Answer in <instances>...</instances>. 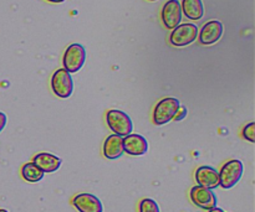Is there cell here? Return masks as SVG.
<instances>
[{
  "label": "cell",
  "mask_w": 255,
  "mask_h": 212,
  "mask_svg": "<svg viewBox=\"0 0 255 212\" xmlns=\"http://www.w3.org/2000/svg\"><path fill=\"white\" fill-rule=\"evenodd\" d=\"M106 122L114 134L122 138L132 134V131H133V123L129 116L120 109H110L106 114Z\"/></svg>",
  "instance_id": "cell-1"
},
{
  "label": "cell",
  "mask_w": 255,
  "mask_h": 212,
  "mask_svg": "<svg viewBox=\"0 0 255 212\" xmlns=\"http://www.w3.org/2000/svg\"><path fill=\"white\" fill-rule=\"evenodd\" d=\"M179 107H181V103L174 97H167V98L161 99L154 107L153 123L156 126H164L173 121Z\"/></svg>",
  "instance_id": "cell-2"
},
{
  "label": "cell",
  "mask_w": 255,
  "mask_h": 212,
  "mask_svg": "<svg viewBox=\"0 0 255 212\" xmlns=\"http://www.w3.org/2000/svg\"><path fill=\"white\" fill-rule=\"evenodd\" d=\"M244 166L241 160H229L222 166L219 173V186L223 189H232L241 181L243 176Z\"/></svg>",
  "instance_id": "cell-3"
},
{
  "label": "cell",
  "mask_w": 255,
  "mask_h": 212,
  "mask_svg": "<svg viewBox=\"0 0 255 212\" xmlns=\"http://www.w3.org/2000/svg\"><path fill=\"white\" fill-rule=\"evenodd\" d=\"M86 61V50L80 44H71L64 54V69L69 73H76Z\"/></svg>",
  "instance_id": "cell-4"
},
{
  "label": "cell",
  "mask_w": 255,
  "mask_h": 212,
  "mask_svg": "<svg viewBox=\"0 0 255 212\" xmlns=\"http://www.w3.org/2000/svg\"><path fill=\"white\" fill-rule=\"evenodd\" d=\"M198 26L196 24H179L172 30L169 41L176 47H184L193 44L198 37Z\"/></svg>",
  "instance_id": "cell-5"
},
{
  "label": "cell",
  "mask_w": 255,
  "mask_h": 212,
  "mask_svg": "<svg viewBox=\"0 0 255 212\" xmlns=\"http://www.w3.org/2000/svg\"><path fill=\"white\" fill-rule=\"evenodd\" d=\"M51 88L52 92L60 98H69L74 92V79L71 73H69L65 69L56 70L51 77Z\"/></svg>",
  "instance_id": "cell-6"
},
{
  "label": "cell",
  "mask_w": 255,
  "mask_h": 212,
  "mask_svg": "<svg viewBox=\"0 0 255 212\" xmlns=\"http://www.w3.org/2000/svg\"><path fill=\"white\" fill-rule=\"evenodd\" d=\"M189 198H191L192 203L199 209H203V210H212V209L217 208V200L216 194L213 193V190H209V189L202 188V186H193L191 189V193H189Z\"/></svg>",
  "instance_id": "cell-7"
},
{
  "label": "cell",
  "mask_w": 255,
  "mask_h": 212,
  "mask_svg": "<svg viewBox=\"0 0 255 212\" xmlns=\"http://www.w3.org/2000/svg\"><path fill=\"white\" fill-rule=\"evenodd\" d=\"M182 16H183V12H182L181 2L178 0H168L164 4L162 9V21L167 29H176L181 24Z\"/></svg>",
  "instance_id": "cell-8"
},
{
  "label": "cell",
  "mask_w": 255,
  "mask_h": 212,
  "mask_svg": "<svg viewBox=\"0 0 255 212\" xmlns=\"http://www.w3.org/2000/svg\"><path fill=\"white\" fill-rule=\"evenodd\" d=\"M194 179H196L197 185L209 189V190H214L219 186V173L217 169L212 166H199L194 174Z\"/></svg>",
  "instance_id": "cell-9"
},
{
  "label": "cell",
  "mask_w": 255,
  "mask_h": 212,
  "mask_svg": "<svg viewBox=\"0 0 255 212\" xmlns=\"http://www.w3.org/2000/svg\"><path fill=\"white\" fill-rule=\"evenodd\" d=\"M72 205L79 212H104L101 200L92 194H79L72 199Z\"/></svg>",
  "instance_id": "cell-10"
},
{
  "label": "cell",
  "mask_w": 255,
  "mask_h": 212,
  "mask_svg": "<svg viewBox=\"0 0 255 212\" xmlns=\"http://www.w3.org/2000/svg\"><path fill=\"white\" fill-rule=\"evenodd\" d=\"M223 35V24L218 20H211L203 25L201 31L198 32L199 41L203 45H213L221 40Z\"/></svg>",
  "instance_id": "cell-11"
},
{
  "label": "cell",
  "mask_w": 255,
  "mask_h": 212,
  "mask_svg": "<svg viewBox=\"0 0 255 212\" xmlns=\"http://www.w3.org/2000/svg\"><path fill=\"white\" fill-rule=\"evenodd\" d=\"M124 150L133 156H141L148 151V143L146 138L139 134H129L124 137Z\"/></svg>",
  "instance_id": "cell-12"
},
{
  "label": "cell",
  "mask_w": 255,
  "mask_h": 212,
  "mask_svg": "<svg viewBox=\"0 0 255 212\" xmlns=\"http://www.w3.org/2000/svg\"><path fill=\"white\" fill-rule=\"evenodd\" d=\"M32 163L37 166V168L41 169L44 173H55L60 169L61 166L62 160L59 156L54 155V154L50 153H40L36 154L32 159Z\"/></svg>",
  "instance_id": "cell-13"
},
{
  "label": "cell",
  "mask_w": 255,
  "mask_h": 212,
  "mask_svg": "<svg viewBox=\"0 0 255 212\" xmlns=\"http://www.w3.org/2000/svg\"><path fill=\"white\" fill-rule=\"evenodd\" d=\"M124 138L116 134L107 137L104 143V155L110 160H116L124 155Z\"/></svg>",
  "instance_id": "cell-14"
},
{
  "label": "cell",
  "mask_w": 255,
  "mask_h": 212,
  "mask_svg": "<svg viewBox=\"0 0 255 212\" xmlns=\"http://www.w3.org/2000/svg\"><path fill=\"white\" fill-rule=\"evenodd\" d=\"M182 12L189 20H201L204 15V6L202 0H183L181 4Z\"/></svg>",
  "instance_id": "cell-15"
},
{
  "label": "cell",
  "mask_w": 255,
  "mask_h": 212,
  "mask_svg": "<svg viewBox=\"0 0 255 212\" xmlns=\"http://www.w3.org/2000/svg\"><path fill=\"white\" fill-rule=\"evenodd\" d=\"M21 176L27 183H39L44 179L45 173L34 163H26L21 168Z\"/></svg>",
  "instance_id": "cell-16"
},
{
  "label": "cell",
  "mask_w": 255,
  "mask_h": 212,
  "mask_svg": "<svg viewBox=\"0 0 255 212\" xmlns=\"http://www.w3.org/2000/svg\"><path fill=\"white\" fill-rule=\"evenodd\" d=\"M138 212H161V210L153 199H143L138 205Z\"/></svg>",
  "instance_id": "cell-17"
},
{
  "label": "cell",
  "mask_w": 255,
  "mask_h": 212,
  "mask_svg": "<svg viewBox=\"0 0 255 212\" xmlns=\"http://www.w3.org/2000/svg\"><path fill=\"white\" fill-rule=\"evenodd\" d=\"M243 137L251 143H255V123L252 122V123L247 124L243 129Z\"/></svg>",
  "instance_id": "cell-18"
},
{
  "label": "cell",
  "mask_w": 255,
  "mask_h": 212,
  "mask_svg": "<svg viewBox=\"0 0 255 212\" xmlns=\"http://www.w3.org/2000/svg\"><path fill=\"white\" fill-rule=\"evenodd\" d=\"M187 113H188V111H187L186 107H179L178 112L176 113V116H174V121L179 122V121H183V119H186L187 117Z\"/></svg>",
  "instance_id": "cell-19"
},
{
  "label": "cell",
  "mask_w": 255,
  "mask_h": 212,
  "mask_svg": "<svg viewBox=\"0 0 255 212\" xmlns=\"http://www.w3.org/2000/svg\"><path fill=\"white\" fill-rule=\"evenodd\" d=\"M6 116H5L2 112H0V133H1V131L5 128V126H6Z\"/></svg>",
  "instance_id": "cell-20"
},
{
  "label": "cell",
  "mask_w": 255,
  "mask_h": 212,
  "mask_svg": "<svg viewBox=\"0 0 255 212\" xmlns=\"http://www.w3.org/2000/svg\"><path fill=\"white\" fill-rule=\"evenodd\" d=\"M208 212H226V211H224V210H222V209L214 208V209H212V210H209Z\"/></svg>",
  "instance_id": "cell-21"
},
{
  "label": "cell",
  "mask_w": 255,
  "mask_h": 212,
  "mask_svg": "<svg viewBox=\"0 0 255 212\" xmlns=\"http://www.w3.org/2000/svg\"><path fill=\"white\" fill-rule=\"evenodd\" d=\"M46 1H50V2H55V4H60V2H64L65 0H46Z\"/></svg>",
  "instance_id": "cell-22"
},
{
  "label": "cell",
  "mask_w": 255,
  "mask_h": 212,
  "mask_svg": "<svg viewBox=\"0 0 255 212\" xmlns=\"http://www.w3.org/2000/svg\"><path fill=\"white\" fill-rule=\"evenodd\" d=\"M0 212H9V211L5 210V209H0Z\"/></svg>",
  "instance_id": "cell-23"
},
{
  "label": "cell",
  "mask_w": 255,
  "mask_h": 212,
  "mask_svg": "<svg viewBox=\"0 0 255 212\" xmlns=\"http://www.w3.org/2000/svg\"><path fill=\"white\" fill-rule=\"evenodd\" d=\"M149 1H156V0H149Z\"/></svg>",
  "instance_id": "cell-24"
}]
</instances>
